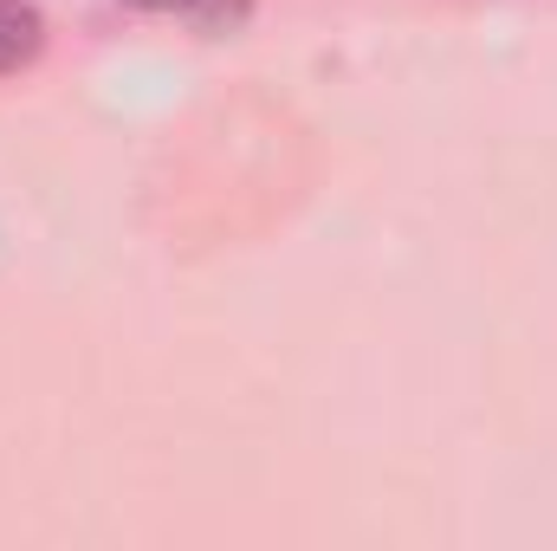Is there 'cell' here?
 <instances>
[{"mask_svg":"<svg viewBox=\"0 0 557 551\" xmlns=\"http://www.w3.org/2000/svg\"><path fill=\"white\" fill-rule=\"evenodd\" d=\"M46 46V20L33 0H0V72H20L33 65Z\"/></svg>","mask_w":557,"mask_h":551,"instance_id":"1","label":"cell"},{"mask_svg":"<svg viewBox=\"0 0 557 551\" xmlns=\"http://www.w3.org/2000/svg\"><path fill=\"white\" fill-rule=\"evenodd\" d=\"M137 7H156V13H169V7H182V0H137Z\"/></svg>","mask_w":557,"mask_h":551,"instance_id":"3","label":"cell"},{"mask_svg":"<svg viewBox=\"0 0 557 551\" xmlns=\"http://www.w3.org/2000/svg\"><path fill=\"white\" fill-rule=\"evenodd\" d=\"M182 13H188L201 33H240L247 13H253V0H182Z\"/></svg>","mask_w":557,"mask_h":551,"instance_id":"2","label":"cell"}]
</instances>
